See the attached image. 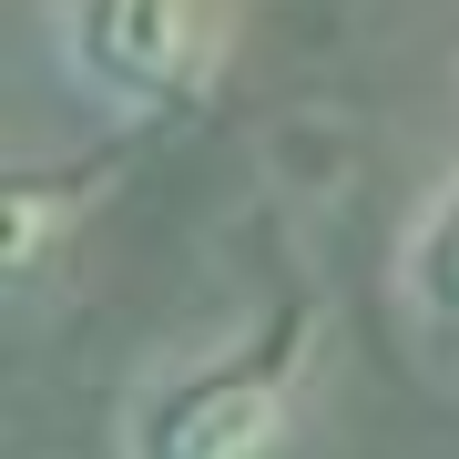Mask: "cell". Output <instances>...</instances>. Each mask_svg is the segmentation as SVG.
Instances as JSON below:
<instances>
[{"label":"cell","instance_id":"obj_2","mask_svg":"<svg viewBox=\"0 0 459 459\" xmlns=\"http://www.w3.org/2000/svg\"><path fill=\"white\" fill-rule=\"evenodd\" d=\"M72 51L113 102H174L204 72L214 21L204 0H82L72 11Z\"/></svg>","mask_w":459,"mask_h":459},{"label":"cell","instance_id":"obj_1","mask_svg":"<svg viewBox=\"0 0 459 459\" xmlns=\"http://www.w3.org/2000/svg\"><path fill=\"white\" fill-rule=\"evenodd\" d=\"M296 368H307V316H276L255 347H225V358L153 377L133 398L123 459H286Z\"/></svg>","mask_w":459,"mask_h":459},{"label":"cell","instance_id":"obj_3","mask_svg":"<svg viewBox=\"0 0 459 459\" xmlns=\"http://www.w3.org/2000/svg\"><path fill=\"white\" fill-rule=\"evenodd\" d=\"M409 307L429 316V337H449L459 347V174H449V195L419 214V235H409Z\"/></svg>","mask_w":459,"mask_h":459}]
</instances>
